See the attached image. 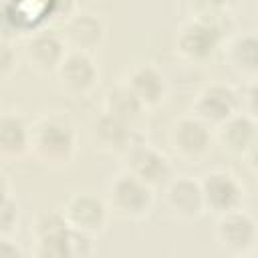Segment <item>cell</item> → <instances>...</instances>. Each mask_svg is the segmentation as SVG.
<instances>
[{"label": "cell", "mask_w": 258, "mask_h": 258, "mask_svg": "<svg viewBox=\"0 0 258 258\" xmlns=\"http://www.w3.org/2000/svg\"><path fill=\"white\" fill-rule=\"evenodd\" d=\"M79 151V131L64 111H44L32 121L30 155L44 167H69Z\"/></svg>", "instance_id": "1"}, {"label": "cell", "mask_w": 258, "mask_h": 258, "mask_svg": "<svg viewBox=\"0 0 258 258\" xmlns=\"http://www.w3.org/2000/svg\"><path fill=\"white\" fill-rule=\"evenodd\" d=\"M75 12L77 0H2L4 36L24 40L50 22H67Z\"/></svg>", "instance_id": "2"}, {"label": "cell", "mask_w": 258, "mask_h": 258, "mask_svg": "<svg viewBox=\"0 0 258 258\" xmlns=\"http://www.w3.org/2000/svg\"><path fill=\"white\" fill-rule=\"evenodd\" d=\"M155 191L131 171L121 169L109 179L105 200L115 216L129 222H143L155 208Z\"/></svg>", "instance_id": "3"}, {"label": "cell", "mask_w": 258, "mask_h": 258, "mask_svg": "<svg viewBox=\"0 0 258 258\" xmlns=\"http://www.w3.org/2000/svg\"><path fill=\"white\" fill-rule=\"evenodd\" d=\"M230 26L232 24L191 14L175 32V52L187 62H206L224 44V36Z\"/></svg>", "instance_id": "4"}, {"label": "cell", "mask_w": 258, "mask_h": 258, "mask_svg": "<svg viewBox=\"0 0 258 258\" xmlns=\"http://www.w3.org/2000/svg\"><path fill=\"white\" fill-rule=\"evenodd\" d=\"M119 157L123 169L131 171L133 175L149 183L153 189H163L175 177V169L169 157L155 145L147 143L139 133Z\"/></svg>", "instance_id": "5"}, {"label": "cell", "mask_w": 258, "mask_h": 258, "mask_svg": "<svg viewBox=\"0 0 258 258\" xmlns=\"http://www.w3.org/2000/svg\"><path fill=\"white\" fill-rule=\"evenodd\" d=\"M32 254L38 258H73V228L62 210L40 212L30 228Z\"/></svg>", "instance_id": "6"}, {"label": "cell", "mask_w": 258, "mask_h": 258, "mask_svg": "<svg viewBox=\"0 0 258 258\" xmlns=\"http://www.w3.org/2000/svg\"><path fill=\"white\" fill-rule=\"evenodd\" d=\"M216 141L214 127H210L200 117L181 115L177 117L167 131V143L173 149V153L187 161V163H200L208 157L212 151V145Z\"/></svg>", "instance_id": "7"}, {"label": "cell", "mask_w": 258, "mask_h": 258, "mask_svg": "<svg viewBox=\"0 0 258 258\" xmlns=\"http://www.w3.org/2000/svg\"><path fill=\"white\" fill-rule=\"evenodd\" d=\"M214 240L228 256H248L258 246V222L242 208L216 216Z\"/></svg>", "instance_id": "8"}, {"label": "cell", "mask_w": 258, "mask_h": 258, "mask_svg": "<svg viewBox=\"0 0 258 258\" xmlns=\"http://www.w3.org/2000/svg\"><path fill=\"white\" fill-rule=\"evenodd\" d=\"M60 210L75 232H83L95 238L107 230L113 214L107 200L91 191H77L69 196Z\"/></svg>", "instance_id": "9"}, {"label": "cell", "mask_w": 258, "mask_h": 258, "mask_svg": "<svg viewBox=\"0 0 258 258\" xmlns=\"http://www.w3.org/2000/svg\"><path fill=\"white\" fill-rule=\"evenodd\" d=\"M242 111V95L236 87L228 83H208L204 85L191 103V113L206 121L210 127H218L232 115Z\"/></svg>", "instance_id": "10"}, {"label": "cell", "mask_w": 258, "mask_h": 258, "mask_svg": "<svg viewBox=\"0 0 258 258\" xmlns=\"http://www.w3.org/2000/svg\"><path fill=\"white\" fill-rule=\"evenodd\" d=\"M58 87L73 99L91 95L99 85V64L91 52L67 50L60 67L54 73Z\"/></svg>", "instance_id": "11"}, {"label": "cell", "mask_w": 258, "mask_h": 258, "mask_svg": "<svg viewBox=\"0 0 258 258\" xmlns=\"http://www.w3.org/2000/svg\"><path fill=\"white\" fill-rule=\"evenodd\" d=\"M206 210L214 216H222L226 212L242 208L246 200L244 183L228 169H210L200 179Z\"/></svg>", "instance_id": "12"}, {"label": "cell", "mask_w": 258, "mask_h": 258, "mask_svg": "<svg viewBox=\"0 0 258 258\" xmlns=\"http://www.w3.org/2000/svg\"><path fill=\"white\" fill-rule=\"evenodd\" d=\"M67 44L60 36V32H52L48 28L38 30L30 36L24 38L22 42V60L28 64V69L40 77L54 75L56 69L60 67L64 54H67Z\"/></svg>", "instance_id": "13"}, {"label": "cell", "mask_w": 258, "mask_h": 258, "mask_svg": "<svg viewBox=\"0 0 258 258\" xmlns=\"http://www.w3.org/2000/svg\"><path fill=\"white\" fill-rule=\"evenodd\" d=\"M163 206L179 222H196L208 212L202 183L191 175H175L163 187Z\"/></svg>", "instance_id": "14"}, {"label": "cell", "mask_w": 258, "mask_h": 258, "mask_svg": "<svg viewBox=\"0 0 258 258\" xmlns=\"http://www.w3.org/2000/svg\"><path fill=\"white\" fill-rule=\"evenodd\" d=\"M123 81L129 85V89L137 95V99L143 103L147 111L161 107L167 101L169 85L161 69H157L153 62H137L131 69H127Z\"/></svg>", "instance_id": "15"}, {"label": "cell", "mask_w": 258, "mask_h": 258, "mask_svg": "<svg viewBox=\"0 0 258 258\" xmlns=\"http://www.w3.org/2000/svg\"><path fill=\"white\" fill-rule=\"evenodd\" d=\"M89 137L95 151L107 153V155H121L129 147V143L137 137V131H135V125L103 111L91 123Z\"/></svg>", "instance_id": "16"}, {"label": "cell", "mask_w": 258, "mask_h": 258, "mask_svg": "<svg viewBox=\"0 0 258 258\" xmlns=\"http://www.w3.org/2000/svg\"><path fill=\"white\" fill-rule=\"evenodd\" d=\"M60 36L69 50H83L93 54L103 46L107 38V26L97 14L79 10L67 22H62Z\"/></svg>", "instance_id": "17"}, {"label": "cell", "mask_w": 258, "mask_h": 258, "mask_svg": "<svg viewBox=\"0 0 258 258\" xmlns=\"http://www.w3.org/2000/svg\"><path fill=\"white\" fill-rule=\"evenodd\" d=\"M32 121L20 111H4L0 117V157L6 163L22 161L30 155Z\"/></svg>", "instance_id": "18"}, {"label": "cell", "mask_w": 258, "mask_h": 258, "mask_svg": "<svg viewBox=\"0 0 258 258\" xmlns=\"http://www.w3.org/2000/svg\"><path fill=\"white\" fill-rule=\"evenodd\" d=\"M224 60L240 79H258V32L246 30L232 34L224 42Z\"/></svg>", "instance_id": "19"}, {"label": "cell", "mask_w": 258, "mask_h": 258, "mask_svg": "<svg viewBox=\"0 0 258 258\" xmlns=\"http://www.w3.org/2000/svg\"><path fill=\"white\" fill-rule=\"evenodd\" d=\"M214 135L224 151H228L230 155L244 157L258 139V121L246 111H238L228 121L218 125L214 129Z\"/></svg>", "instance_id": "20"}, {"label": "cell", "mask_w": 258, "mask_h": 258, "mask_svg": "<svg viewBox=\"0 0 258 258\" xmlns=\"http://www.w3.org/2000/svg\"><path fill=\"white\" fill-rule=\"evenodd\" d=\"M103 111L131 123V125H135L147 113L143 103L137 99V95L129 89V85L123 79L107 89V93L103 97Z\"/></svg>", "instance_id": "21"}, {"label": "cell", "mask_w": 258, "mask_h": 258, "mask_svg": "<svg viewBox=\"0 0 258 258\" xmlns=\"http://www.w3.org/2000/svg\"><path fill=\"white\" fill-rule=\"evenodd\" d=\"M194 16H206L232 24V12L238 8L240 0H187Z\"/></svg>", "instance_id": "22"}, {"label": "cell", "mask_w": 258, "mask_h": 258, "mask_svg": "<svg viewBox=\"0 0 258 258\" xmlns=\"http://www.w3.org/2000/svg\"><path fill=\"white\" fill-rule=\"evenodd\" d=\"M18 224H20V204L12 196L8 183H4L2 202H0V236H14L18 232Z\"/></svg>", "instance_id": "23"}, {"label": "cell", "mask_w": 258, "mask_h": 258, "mask_svg": "<svg viewBox=\"0 0 258 258\" xmlns=\"http://www.w3.org/2000/svg\"><path fill=\"white\" fill-rule=\"evenodd\" d=\"M22 52L16 48V40L10 36H2L0 42V77L2 81H10V77L18 71Z\"/></svg>", "instance_id": "24"}, {"label": "cell", "mask_w": 258, "mask_h": 258, "mask_svg": "<svg viewBox=\"0 0 258 258\" xmlns=\"http://www.w3.org/2000/svg\"><path fill=\"white\" fill-rule=\"evenodd\" d=\"M242 107H244L242 111H246L258 121V79L248 81L244 95H242Z\"/></svg>", "instance_id": "25"}, {"label": "cell", "mask_w": 258, "mask_h": 258, "mask_svg": "<svg viewBox=\"0 0 258 258\" xmlns=\"http://www.w3.org/2000/svg\"><path fill=\"white\" fill-rule=\"evenodd\" d=\"M0 254L4 258H20L24 252L14 242V236H0Z\"/></svg>", "instance_id": "26"}, {"label": "cell", "mask_w": 258, "mask_h": 258, "mask_svg": "<svg viewBox=\"0 0 258 258\" xmlns=\"http://www.w3.org/2000/svg\"><path fill=\"white\" fill-rule=\"evenodd\" d=\"M244 159H246L248 169H250L254 175H258V139H256L254 145L248 149V153L244 155Z\"/></svg>", "instance_id": "27"}]
</instances>
